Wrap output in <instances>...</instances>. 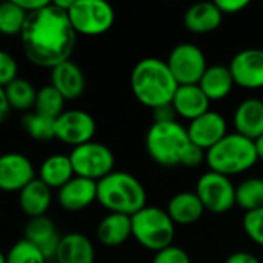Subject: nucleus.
I'll return each mask as SVG.
<instances>
[{
	"mask_svg": "<svg viewBox=\"0 0 263 263\" xmlns=\"http://www.w3.org/2000/svg\"><path fill=\"white\" fill-rule=\"evenodd\" d=\"M72 177L74 170L69 156L66 154H51L42 162L39 168V179L51 190L59 191Z\"/></svg>",
	"mask_w": 263,
	"mask_h": 263,
	"instance_id": "obj_26",
	"label": "nucleus"
},
{
	"mask_svg": "<svg viewBox=\"0 0 263 263\" xmlns=\"http://www.w3.org/2000/svg\"><path fill=\"white\" fill-rule=\"evenodd\" d=\"M17 74L18 63L14 55H11L5 49H0V86L5 88L6 85H9L12 80L17 79Z\"/></svg>",
	"mask_w": 263,
	"mask_h": 263,
	"instance_id": "obj_34",
	"label": "nucleus"
},
{
	"mask_svg": "<svg viewBox=\"0 0 263 263\" xmlns=\"http://www.w3.org/2000/svg\"><path fill=\"white\" fill-rule=\"evenodd\" d=\"M186 131L190 140L206 153L228 134V125L220 112L210 109L200 117L191 120Z\"/></svg>",
	"mask_w": 263,
	"mask_h": 263,
	"instance_id": "obj_14",
	"label": "nucleus"
},
{
	"mask_svg": "<svg viewBox=\"0 0 263 263\" xmlns=\"http://www.w3.org/2000/svg\"><path fill=\"white\" fill-rule=\"evenodd\" d=\"M97 239L103 247L116 248L123 245L129 237H133L131 231V216L108 213L97 225L96 230Z\"/></svg>",
	"mask_w": 263,
	"mask_h": 263,
	"instance_id": "obj_24",
	"label": "nucleus"
},
{
	"mask_svg": "<svg viewBox=\"0 0 263 263\" xmlns=\"http://www.w3.org/2000/svg\"><path fill=\"white\" fill-rule=\"evenodd\" d=\"M65 102L66 100L63 99V96L51 83L43 85L37 89L34 111L55 120L65 111Z\"/></svg>",
	"mask_w": 263,
	"mask_h": 263,
	"instance_id": "obj_30",
	"label": "nucleus"
},
{
	"mask_svg": "<svg viewBox=\"0 0 263 263\" xmlns=\"http://www.w3.org/2000/svg\"><path fill=\"white\" fill-rule=\"evenodd\" d=\"M20 125L23 131L34 140L46 142L55 139V120L46 116H42L35 111L25 112Z\"/></svg>",
	"mask_w": 263,
	"mask_h": 263,
	"instance_id": "obj_29",
	"label": "nucleus"
},
{
	"mask_svg": "<svg viewBox=\"0 0 263 263\" xmlns=\"http://www.w3.org/2000/svg\"><path fill=\"white\" fill-rule=\"evenodd\" d=\"M254 146H256V153H257V159L263 160V134L260 137H257L254 140Z\"/></svg>",
	"mask_w": 263,
	"mask_h": 263,
	"instance_id": "obj_41",
	"label": "nucleus"
},
{
	"mask_svg": "<svg viewBox=\"0 0 263 263\" xmlns=\"http://www.w3.org/2000/svg\"><path fill=\"white\" fill-rule=\"evenodd\" d=\"M145 146L148 156L160 166H199L205 160V151L196 146L183 125L176 122H162L149 126Z\"/></svg>",
	"mask_w": 263,
	"mask_h": 263,
	"instance_id": "obj_2",
	"label": "nucleus"
},
{
	"mask_svg": "<svg viewBox=\"0 0 263 263\" xmlns=\"http://www.w3.org/2000/svg\"><path fill=\"white\" fill-rule=\"evenodd\" d=\"M210 103L199 85H179L171 102L176 114L190 122L210 111Z\"/></svg>",
	"mask_w": 263,
	"mask_h": 263,
	"instance_id": "obj_19",
	"label": "nucleus"
},
{
	"mask_svg": "<svg viewBox=\"0 0 263 263\" xmlns=\"http://www.w3.org/2000/svg\"><path fill=\"white\" fill-rule=\"evenodd\" d=\"M68 17L77 34L100 35L112 28L116 12L105 0H74Z\"/></svg>",
	"mask_w": 263,
	"mask_h": 263,
	"instance_id": "obj_8",
	"label": "nucleus"
},
{
	"mask_svg": "<svg viewBox=\"0 0 263 263\" xmlns=\"http://www.w3.org/2000/svg\"><path fill=\"white\" fill-rule=\"evenodd\" d=\"M234 79L231 71L225 65H213L208 66L205 74L202 76L199 86L210 99V102H219L228 97L234 88Z\"/></svg>",
	"mask_w": 263,
	"mask_h": 263,
	"instance_id": "obj_25",
	"label": "nucleus"
},
{
	"mask_svg": "<svg viewBox=\"0 0 263 263\" xmlns=\"http://www.w3.org/2000/svg\"><path fill=\"white\" fill-rule=\"evenodd\" d=\"M133 237L148 251L159 253L173 245L176 225L166 210L159 206H145L131 216Z\"/></svg>",
	"mask_w": 263,
	"mask_h": 263,
	"instance_id": "obj_6",
	"label": "nucleus"
},
{
	"mask_svg": "<svg viewBox=\"0 0 263 263\" xmlns=\"http://www.w3.org/2000/svg\"><path fill=\"white\" fill-rule=\"evenodd\" d=\"M51 85L65 100H77L86 89V77L76 62L66 60L51 68Z\"/></svg>",
	"mask_w": 263,
	"mask_h": 263,
	"instance_id": "obj_17",
	"label": "nucleus"
},
{
	"mask_svg": "<svg viewBox=\"0 0 263 263\" xmlns=\"http://www.w3.org/2000/svg\"><path fill=\"white\" fill-rule=\"evenodd\" d=\"M166 213L174 225L186 227L199 222L205 214V208L194 191H182L170 199Z\"/></svg>",
	"mask_w": 263,
	"mask_h": 263,
	"instance_id": "obj_22",
	"label": "nucleus"
},
{
	"mask_svg": "<svg viewBox=\"0 0 263 263\" xmlns=\"http://www.w3.org/2000/svg\"><path fill=\"white\" fill-rule=\"evenodd\" d=\"M52 203V190L46 186L39 177L29 182L18 193V206L29 219L46 216Z\"/></svg>",
	"mask_w": 263,
	"mask_h": 263,
	"instance_id": "obj_21",
	"label": "nucleus"
},
{
	"mask_svg": "<svg viewBox=\"0 0 263 263\" xmlns=\"http://www.w3.org/2000/svg\"><path fill=\"white\" fill-rule=\"evenodd\" d=\"M225 263H262L254 254L248 253V251H236L233 254H230Z\"/></svg>",
	"mask_w": 263,
	"mask_h": 263,
	"instance_id": "obj_38",
	"label": "nucleus"
},
{
	"mask_svg": "<svg viewBox=\"0 0 263 263\" xmlns=\"http://www.w3.org/2000/svg\"><path fill=\"white\" fill-rule=\"evenodd\" d=\"M0 263H6V254L0 250Z\"/></svg>",
	"mask_w": 263,
	"mask_h": 263,
	"instance_id": "obj_42",
	"label": "nucleus"
},
{
	"mask_svg": "<svg viewBox=\"0 0 263 263\" xmlns=\"http://www.w3.org/2000/svg\"><path fill=\"white\" fill-rule=\"evenodd\" d=\"M151 263H191V257L183 248L171 245V247L156 253Z\"/></svg>",
	"mask_w": 263,
	"mask_h": 263,
	"instance_id": "obj_35",
	"label": "nucleus"
},
{
	"mask_svg": "<svg viewBox=\"0 0 263 263\" xmlns=\"http://www.w3.org/2000/svg\"><path fill=\"white\" fill-rule=\"evenodd\" d=\"M6 263H48V260L32 243L20 239L6 253Z\"/></svg>",
	"mask_w": 263,
	"mask_h": 263,
	"instance_id": "obj_32",
	"label": "nucleus"
},
{
	"mask_svg": "<svg viewBox=\"0 0 263 263\" xmlns=\"http://www.w3.org/2000/svg\"><path fill=\"white\" fill-rule=\"evenodd\" d=\"M197 197L200 199L205 211L213 214H225L236 205V186L230 177L206 171L196 182Z\"/></svg>",
	"mask_w": 263,
	"mask_h": 263,
	"instance_id": "obj_9",
	"label": "nucleus"
},
{
	"mask_svg": "<svg viewBox=\"0 0 263 263\" xmlns=\"http://www.w3.org/2000/svg\"><path fill=\"white\" fill-rule=\"evenodd\" d=\"M129 85L134 97L151 109L171 103L179 86L166 62L157 57L139 60L131 71Z\"/></svg>",
	"mask_w": 263,
	"mask_h": 263,
	"instance_id": "obj_3",
	"label": "nucleus"
},
{
	"mask_svg": "<svg viewBox=\"0 0 263 263\" xmlns=\"http://www.w3.org/2000/svg\"><path fill=\"white\" fill-rule=\"evenodd\" d=\"M242 228L251 242L263 247V208L245 213Z\"/></svg>",
	"mask_w": 263,
	"mask_h": 263,
	"instance_id": "obj_33",
	"label": "nucleus"
},
{
	"mask_svg": "<svg viewBox=\"0 0 263 263\" xmlns=\"http://www.w3.org/2000/svg\"><path fill=\"white\" fill-rule=\"evenodd\" d=\"M228 68L234 83L240 88H263V49L260 48H245L236 52Z\"/></svg>",
	"mask_w": 263,
	"mask_h": 263,
	"instance_id": "obj_12",
	"label": "nucleus"
},
{
	"mask_svg": "<svg viewBox=\"0 0 263 263\" xmlns=\"http://www.w3.org/2000/svg\"><path fill=\"white\" fill-rule=\"evenodd\" d=\"M28 12H25L15 0L0 3V34L20 35Z\"/></svg>",
	"mask_w": 263,
	"mask_h": 263,
	"instance_id": "obj_31",
	"label": "nucleus"
},
{
	"mask_svg": "<svg viewBox=\"0 0 263 263\" xmlns=\"http://www.w3.org/2000/svg\"><path fill=\"white\" fill-rule=\"evenodd\" d=\"M18 3V6L25 11V12H34L40 8H43L45 5L49 3V0H15Z\"/></svg>",
	"mask_w": 263,
	"mask_h": 263,
	"instance_id": "obj_39",
	"label": "nucleus"
},
{
	"mask_svg": "<svg viewBox=\"0 0 263 263\" xmlns=\"http://www.w3.org/2000/svg\"><path fill=\"white\" fill-rule=\"evenodd\" d=\"M153 119L156 123H162V122H176L177 120V114L173 108L171 103L168 105H162L156 109H153Z\"/></svg>",
	"mask_w": 263,
	"mask_h": 263,
	"instance_id": "obj_37",
	"label": "nucleus"
},
{
	"mask_svg": "<svg viewBox=\"0 0 263 263\" xmlns=\"http://www.w3.org/2000/svg\"><path fill=\"white\" fill-rule=\"evenodd\" d=\"M9 105H8V100H6V94H5V88L0 86V123L8 117L9 114Z\"/></svg>",
	"mask_w": 263,
	"mask_h": 263,
	"instance_id": "obj_40",
	"label": "nucleus"
},
{
	"mask_svg": "<svg viewBox=\"0 0 263 263\" xmlns=\"http://www.w3.org/2000/svg\"><path fill=\"white\" fill-rule=\"evenodd\" d=\"M74 176L85 177L94 182L102 180L114 171L116 157L109 146L100 142H88L71 149L68 154Z\"/></svg>",
	"mask_w": 263,
	"mask_h": 263,
	"instance_id": "obj_7",
	"label": "nucleus"
},
{
	"mask_svg": "<svg viewBox=\"0 0 263 263\" xmlns=\"http://www.w3.org/2000/svg\"><path fill=\"white\" fill-rule=\"evenodd\" d=\"M96 131L94 117L83 109H68L55 119V139L72 148L91 142Z\"/></svg>",
	"mask_w": 263,
	"mask_h": 263,
	"instance_id": "obj_11",
	"label": "nucleus"
},
{
	"mask_svg": "<svg viewBox=\"0 0 263 263\" xmlns=\"http://www.w3.org/2000/svg\"><path fill=\"white\" fill-rule=\"evenodd\" d=\"M97 200V182L74 176L57 191L59 205L68 213L86 210Z\"/></svg>",
	"mask_w": 263,
	"mask_h": 263,
	"instance_id": "obj_16",
	"label": "nucleus"
},
{
	"mask_svg": "<svg viewBox=\"0 0 263 263\" xmlns=\"http://www.w3.org/2000/svg\"><path fill=\"white\" fill-rule=\"evenodd\" d=\"M165 62L177 85H199L208 68L205 52L194 43L176 45Z\"/></svg>",
	"mask_w": 263,
	"mask_h": 263,
	"instance_id": "obj_10",
	"label": "nucleus"
},
{
	"mask_svg": "<svg viewBox=\"0 0 263 263\" xmlns=\"http://www.w3.org/2000/svg\"><path fill=\"white\" fill-rule=\"evenodd\" d=\"M18 37L26 59L35 66L49 69L71 60L77 42L68 12L52 2L28 14Z\"/></svg>",
	"mask_w": 263,
	"mask_h": 263,
	"instance_id": "obj_1",
	"label": "nucleus"
},
{
	"mask_svg": "<svg viewBox=\"0 0 263 263\" xmlns=\"http://www.w3.org/2000/svg\"><path fill=\"white\" fill-rule=\"evenodd\" d=\"M254 140H250L237 133L227 134L219 143L205 153V162L210 171L227 177L247 173L257 163Z\"/></svg>",
	"mask_w": 263,
	"mask_h": 263,
	"instance_id": "obj_5",
	"label": "nucleus"
},
{
	"mask_svg": "<svg viewBox=\"0 0 263 263\" xmlns=\"http://www.w3.org/2000/svg\"><path fill=\"white\" fill-rule=\"evenodd\" d=\"M35 179V168L22 153L0 154V191L20 193Z\"/></svg>",
	"mask_w": 263,
	"mask_h": 263,
	"instance_id": "obj_13",
	"label": "nucleus"
},
{
	"mask_svg": "<svg viewBox=\"0 0 263 263\" xmlns=\"http://www.w3.org/2000/svg\"><path fill=\"white\" fill-rule=\"evenodd\" d=\"M236 205L248 211L263 208V179L248 177L236 186Z\"/></svg>",
	"mask_w": 263,
	"mask_h": 263,
	"instance_id": "obj_28",
	"label": "nucleus"
},
{
	"mask_svg": "<svg viewBox=\"0 0 263 263\" xmlns=\"http://www.w3.org/2000/svg\"><path fill=\"white\" fill-rule=\"evenodd\" d=\"M54 260L57 263H94L96 250L85 234L68 233L62 236Z\"/></svg>",
	"mask_w": 263,
	"mask_h": 263,
	"instance_id": "obj_23",
	"label": "nucleus"
},
{
	"mask_svg": "<svg viewBox=\"0 0 263 263\" xmlns=\"http://www.w3.org/2000/svg\"><path fill=\"white\" fill-rule=\"evenodd\" d=\"M233 125L236 133L256 140L263 134V100L256 97H248L242 100L233 114Z\"/></svg>",
	"mask_w": 263,
	"mask_h": 263,
	"instance_id": "obj_18",
	"label": "nucleus"
},
{
	"mask_svg": "<svg viewBox=\"0 0 263 263\" xmlns=\"http://www.w3.org/2000/svg\"><path fill=\"white\" fill-rule=\"evenodd\" d=\"M222 14H237L250 6V0H216Z\"/></svg>",
	"mask_w": 263,
	"mask_h": 263,
	"instance_id": "obj_36",
	"label": "nucleus"
},
{
	"mask_svg": "<svg viewBox=\"0 0 263 263\" xmlns=\"http://www.w3.org/2000/svg\"><path fill=\"white\" fill-rule=\"evenodd\" d=\"M223 20V14L216 2H199L191 5L183 14V25L194 34H206L216 31Z\"/></svg>",
	"mask_w": 263,
	"mask_h": 263,
	"instance_id": "obj_20",
	"label": "nucleus"
},
{
	"mask_svg": "<svg viewBox=\"0 0 263 263\" xmlns=\"http://www.w3.org/2000/svg\"><path fill=\"white\" fill-rule=\"evenodd\" d=\"M97 202L109 213L133 216L146 206V190L131 173L112 171L97 182Z\"/></svg>",
	"mask_w": 263,
	"mask_h": 263,
	"instance_id": "obj_4",
	"label": "nucleus"
},
{
	"mask_svg": "<svg viewBox=\"0 0 263 263\" xmlns=\"http://www.w3.org/2000/svg\"><path fill=\"white\" fill-rule=\"evenodd\" d=\"M5 94H6L9 108L15 111H25V112H29L31 109H34L37 89L29 80L17 77L15 80H12L9 85L5 86Z\"/></svg>",
	"mask_w": 263,
	"mask_h": 263,
	"instance_id": "obj_27",
	"label": "nucleus"
},
{
	"mask_svg": "<svg viewBox=\"0 0 263 263\" xmlns=\"http://www.w3.org/2000/svg\"><path fill=\"white\" fill-rule=\"evenodd\" d=\"M23 239L32 243L49 262V260H54L57 254L62 236L55 223L48 216H43V217H35V219L28 220V223L25 225Z\"/></svg>",
	"mask_w": 263,
	"mask_h": 263,
	"instance_id": "obj_15",
	"label": "nucleus"
}]
</instances>
